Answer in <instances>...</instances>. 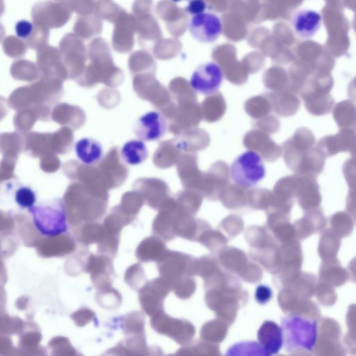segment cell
I'll return each instance as SVG.
<instances>
[{"mask_svg": "<svg viewBox=\"0 0 356 356\" xmlns=\"http://www.w3.org/2000/svg\"><path fill=\"white\" fill-rule=\"evenodd\" d=\"M33 29L32 23L26 19L18 21L15 26V34L21 39L29 38L32 33Z\"/></svg>", "mask_w": 356, "mask_h": 356, "instance_id": "obj_35", "label": "cell"}, {"mask_svg": "<svg viewBox=\"0 0 356 356\" xmlns=\"http://www.w3.org/2000/svg\"><path fill=\"white\" fill-rule=\"evenodd\" d=\"M223 80L221 67L213 62L200 65L193 72L190 84L193 90L203 95L218 92Z\"/></svg>", "mask_w": 356, "mask_h": 356, "instance_id": "obj_6", "label": "cell"}, {"mask_svg": "<svg viewBox=\"0 0 356 356\" xmlns=\"http://www.w3.org/2000/svg\"><path fill=\"white\" fill-rule=\"evenodd\" d=\"M273 111L282 117L295 115L300 106V101L296 93L288 88L267 93Z\"/></svg>", "mask_w": 356, "mask_h": 356, "instance_id": "obj_14", "label": "cell"}, {"mask_svg": "<svg viewBox=\"0 0 356 356\" xmlns=\"http://www.w3.org/2000/svg\"><path fill=\"white\" fill-rule=\"evenodd\" d=\"M230 175L236 184L248 188L254 187L266 175L261 156L252 150L241 154L233 161Z\"/></svg>", "mask_w": 356, "mask_h": 356, "instance_id": "obj_4", "label": "cell"}, {"mask_svg": "<svg viewBox=\"0 0 356 356\" xmlns=\"http://www.w3.org/2000/svg\"><path fill=\"white\" fill-rule=\"evenodd\" d=\"M165 117L157 111H149L140 116L135 122L134 131L143 141H155L165 133Z\"/></svg>", "mask_w": 356, "mask_h": 356, "instance_id": "obj_10", "label": "cell"}, {"mask_svg": "<svg viewBox=\"0 0 356 356\" xmlns=\"http://www.w3.org/2000/svg\"><path fill=\"white\" fill-rule=\"evenodd\" d=\"M253 127L268 134H274L280 130V122L275 115L270 114L262 118L254 120Z\"/></svg>", "mask_w": 356, "mask_h": 356, "instance_id": "obj_32", "label": "cell"}, {"mask_svg": "<svg viewBox=\"0 0 356 356\" xmlns=\"http://www.w3.org/2000/svg\"><path fill=\"white\" fill-rule=\"evenodd\" d=\"M273 198V192L266 188L248 189V204L256 209H268Z\"/></svg>", "mask_w": 356, "mask_h": 356, "instance_id": "obj_29", "label": "cell"}, {"mask_svg": "<svg viewBox=\"0 0 356 356\" xmlns=\"http://www.w3.org/2000/svg\"><path fill=\"white\" fill-rule=\"evenodd\" d=\"M286 166L298 175L316 177L323 170L326 157L316 145L312 131L297 129L282 146Z\"/></svg>", "mask_w": 356, "mask_h": 356, "instance_id": "obj_1", "label": "cell"}, {"mask_svg": "<svg viewBox=\"0 0 356 356\" xmlns=\"http://www.w3.org/2000/svg\"><path fill=\"white\" fill-rule=\"evenodd\" d=\"M283 343L288 351L314 350L318 339V324L315 320L292 314L282 320Z\"/></svg>", "mask_w": 356, "mask_h": 356, "instance_id": "obj_2", "label": "cell"}, {"mask_svg": "<svg viewBox=\"0 0 356 356\" xmlns=\"http://www.w3.org/2000/svg\"><path fill=\"white\" fill-rule=\"evenodd\" d=\"M342 171L350 188L356 185V159L350 158L343 164Z\"/></svg>", "mask_w": 356, "mask_h": 356, "instance_id": "obj_34", "label": "cell"}, {"mask_svg": "<svg viewBox=\"0 0 356 356\" xmlns=\"http://www.w3.org/2000/svg\"><path fill=\"white\" fill-rule=\"evenodd\" d=\"M148 156V151L143 140L133 139L127 141L120 149V157L130 165H138L143 163Z\"/></svg>", "mask_w": 356, "mask_h": 356, "instance_id": "obj_21", "label": "cell"}, {"mask_svg": "<svg viewBox=\"0 0 356 356\" xmlns=\"http://www.w3.org/2000/svg\"><path fill=\"white\" fill-rule=\"evenodd\" d=\"M206 8L207 3L204 0H188L185 10L191 15H196L204 13Z\"/></svg>", "mask_w": 356, "mask_h": 356, "instance_id": "obj_36", "label": "cell"}, {"mask_svg": "<svg viewBox=\"0 0 356 356\" xmlns=\"http://www.w3.org/2000/svg\"><path fill=\"white\" fill-rule=\"evenodd\" d=\"M239 351H248L247 355L251 352V355H266L261 346L255 342L237 343L230 348L227 355H236Z\"/></svg>", "mask_w": 356, "mask_h": 356, "instance_id": "obj_33", "label": "cell"}, {"mask_svg": "<svg viewBox=\"0 0 356 356\" xmlns=\"http://www.w3.org/2000/svg\"><path fill=\"white\" fill-rule=\"evenodd\" d=\"M203 196L197 191L186 189L179 191L175 196L177 210L186 216L195 214L200 209Z\"/></svg>", "mask_w": 356, "mask_h": 356, "instance_id": "obj_23", "label": "cell"}, {"mask_svg": "<svg viewBox=\"0 0 356 356\" xmlns=\"http://www.w3.org/2000/svg\"><path fill=\"white\" fill-rule=\"evenodd\" d=\"M334 103V100L330 94L304 102L307 111L316 116L328 114L333 108Z\"/></svg>", "mask_w": 356, "mask_h": 356, "instance_id": "obj_28", "label": "cell"}, {"mask_svg": "<svg viewBox=\"0 0 356 356\" xmlns=\"http://www.w3.org/2000/svg\"><path fill=\"white\" fill-rule=\"evenodd\" d=\"M182 152L175 138L164 141L155 154L154 162L161 168H170L177 164Z\"/></svg>", "mask_w": 356, "mask_h": 356, "instance_id": "obj_19", "label": "cell"}, {"mask_svg": "<svg viewBox=\"0 0 356 356\" xmlns=\"http://www.w3.org/2000/svg\"><path fill=\"white\" fill-rule=\"evenodd\" d=\"M322 24L321 15L312 9H299L291 17V25L295 33L302 39L312 38Z\"/></svg>", "mask_w": 356, "mask_h": 356, "instance_id": "obj_13", "label": "cell"}, {"mask_svg": "<svg viewBox=\"0 0 356 356\" xmlns=\"http://www.w3.org/2000/svg\"><path fill=\"white\" fill-rule=\"evenodd\" d=\"M178 146L183 152L196 153L206 149L210 143L209 134L200 128L185 130L176 136Z\"/></svg>", "mask_w": 356, "mask_h": 356, "instance_id": "obj_16", "label": "cell"}, {"mask_svg": "<svg viewBox=\"0 0 356 356\" xmlns=\"http://www.w3.org/2000/svg\"><path fill=\"white\" fill-rule=\"evenodd\" d=\"M169 90L175 102L197 101V95L190 83L181 78L173 80L169 85Z\"/></svg>", "mask_w": 356, "mask_h": 356, "instance_id": "obj_27", "label": "cell"}, {"mask_svg": "<svg viewBox=\"0 0 356 356\" xmlns=\"http://www.w3.org/2000/svg\"><path fill=\"white\" fill-rule=\"evenodd\" d=\"M246 113L254 120L271 114L273 106L267 93L252 97L244 104Z\"/></svg>", "mask_w": 356, "mask_h": 356, "instance_id": "obj_25", "label": "cell"}, {"mask_svg": "<svg viewBox=\"0 0 356 356\" xmlns=\"http://www.w3.org/2000/svg\"><path fill=\"white\" fill-rule=\"evenodd\" d=\"M230 168L222 161L214 162L208 171L204 172L199 193L211 200H217L223 189L229 184Z\"/></svg>", "mask_w": 356, "mask_h": 356, "instance_id": "obj_5", "label": "cell"}, {"mask_svg": "<svg viewBox=\"0 0 356 356\" xmlns=\"http://www.w3.org/2000/svg\"><path fill=\"white\" fill-rule=\"evenodd\" d=\"M350 193L352 195H354L356 197V185L350 188Z\"/></svg>", "mask_w": 356, "mask_h": 356, "instance_id": "obj_39", "label": "cell"}, {"mask_svg": "<svg viewBox=\"0 0 356 356\" xmlns=\"http://www.w3.org/2000/svg\"><path fill=\"white\" fill-rule=\"evenodd\" d=\"M257 337L266 355L277 353L283 345L282 330L273 321H265L258 331Z\"/></svg>", "mask_w": 356, "mask_h": 356, "instance_id": "obj_15", "label": "cell"}, {"mask_svg": "<svg viewBox=\"0 0 356 356\" xmlns=\"http://www.w3.org/2000/svg\"><path fill=\"white\" fill-rule=\"evenodd\" d=\"M272 297V291L267 286L260 285L257 288L255 298L260 304H264L269 301Z\"/></svg>", "mask_w": 356, "mask_h": 356, "instance_id": "obj_37", "label": "cell"}, {"mask_svg": "<svg viewBox=\"0 0 356 356\" xmlns=\"http://www.w3.org/2000/svg\"><path fill=\"white\" fill-rule=\"evenodd\" d=\"M176 111L169 124L170 131L177 136L181 132L195 128L200 123L202 115L197 101L176 102Z\"/></svg>", "mask_w": 356, "mask_h": 356, "instance_id": "obj_8", "label": "cell"}, {"mask_svg": "<svg viewBox=\"0 0 356 356\" xmlns=\"http://www.w3.org/2000/svg\"><path fill=\"white\" fill-rule=\"evenodd\" d=\"M349 153L351 158L356 159V141Z\"/></svg>", "mask_w": 356, "mask_h": 356, "instance_id": "obj_38", "label": "cell"}, {"mask_svg": "<svg viewBox=\"0 0 356 356\" xmlns=\"http://www.w3.org/2000/svg\"><path fill=\"white\" fill-rule=\"evenodd\" d=\"M171 1H172L175 3H177V2H179V1H181L182 0H171Z\"/></svg>", "mask_w": 356, "mask_h": 356, "instance_id": "obj_40", "label": "cell"}, {"mask_svg": "<svg viewBox=\"0 0 356 356\" xmlns=\"http://www.w3.org/2000/svg\"><path fill=\"white\" fill-rule=\"evenodd\" d=\"M202 119L207 122L220 120L226 111V102L220 92L207 96L200 104Z\"/></svg>", "mask_w": 356, "mask_h": 356, "instance_id": "obj_18", "label": "cell"}, {"mask_svg": "<svg viewBox=\"0 0 356 356\" xmlns=\"http://www.w3.org/2000/svg\"><path fill=\"white\" fill-rule=\"evenodd\" d=\"M176 166L179 177L184 188L199 193L204 172L198 168L196 154L182 152Z\"/></svg>", "mask_w": 356, "mask_h": 356, "instance_id": "obj_12", "label": "cell"}, {"mask_svg": "<svg viewBox=\"0 0 356 356\" xmlns=\"http://www.w3.org/2000/svg\"><path fill=\"white\" fill-rule=\"evenodd\" d=\"M248 188L236 184H228L219 195V200L228 209H237L248 204Z\"/></svg>", "mask_w": 356, "mask_h": 356, "instance_id": "obj_22", "label": "cell"}, {"mask_svg": "<svg viewBox=\"0 0 356 356\" xmlns=\"http://www.w3.org/2000/svg\"><path fill=\"white\" fill-rule=\"evenodd\" d=\"M227 333L226 323L213 320L205 324L202 329V338L214 342L221 341Z\"/></svg>", "mask_w": 356, "mask_h": 356, "instance_id": "obj_30", "label": "cell"}, {"mask_svg": "<svg viewBox=\"0 0 356 356\" xmlns=\"http://www.w3.org/2000/svg\"><path fill=\"white\" fill-rule=\"evenodd\" d=\"M188 29L195 40L202 43H210L216 41L220 35L222 23L217 15L204 12L191 19Z\"/></svg>", "mask_w": 356, "mask_h": 356, "instance_id": "obj_7", "label": "cell"}, {"mask_svg": "<svg viewBox=\"0 0 356 356\" xmlns=\"http://www.w3.org/2000/svg\"><path fill=\"white\" fill-rule=\"evenodd\" d=\"M29 211L41 234L54 236L67 231L65 211L60 198L44 200L31 207Z\"/></svg>", "mask_w": 356, "mask_h": 356, "instance_id": "obj_3", "label": "cell"}, {"mask_svg": "<svg viewBox=\"0 0 356 356\" xmlns=\"http://www.w3.org/2000/svg\"><path fill=\"white\" fill-rule=\"evenodd\" d=\"M298 177L296 193L300 201L302 202L318 201L320 199V193L317 177L309 175H298Z\"/></svg>", "mask_w": 356, "mask_h": 356, "instance_id": "obj_26", "label": "cell"}, {"mask_svg": "<svg viewBox=\"0 0 356 356\" xmlns=\"http://www.w3.org/2000/svg\"><path fill=\"white\" fill-rule=\"evenodd\" d=\"M15 200L20 207L29 209L35 205L36 195L31 187L20 185L15 191Z\"/></svg>", "mask_w": 356, "mask_h": 356, "instance_id": "obj_31", "label": "cell"}, {"mask_svg": "<svg viewBox=\"0 0 356 356\" xmlns=\"http://www.w3.org/2000/svg\"><path fill=\"white\" fill-rule=\"evenodd\" d=\"M243 143L246 149L256 152L269 162L278 159L282 153L280 145H277L268 134L257 129L250 130L245 134Z\"/></svg>", "mask_w": 356, "mask_h": 356, "instance_id": "obj_9", "label": "cell"}, {"mask_svg": "<svg viewBox=\"0 0 356 356\" xmlns=\"http://www.w3.org/2000/svg\"><path fill=\"white\" fill-rule=\"evenodd\" d=\"M332 117L340 129L356 128V104L352 99L341 101L332 108Z\"/></svg>", "mask_w": 356, "mask_h": 356, "instance_id": "obj_20", "label": "cell"}, {"mask_svg": "<svg viewBox=\"0 0 356 356\" xmlns=\"http://www.w3.org/2000/svg\"><path fill=\"white\" fill-rule=\"evenodd\" d=\"M76 156L85 165L97 163L103 157V147L101 143L91 138H82L74 145Z\"/></svg>", "mask_w": 356, "mask_h": 356, "instance_id": "obj_17", "label": "cell"}, {"mask_svg": "<svg viewBox=\"0 0 356 356\" xmlns=\"http://www.w3.org/2000/svg\"><path fill=\"white\" fill-rule=\"evenodd\" d=\"M356 141V128H342L334 135L321 138L316 146L325 157L339 152H350Z\"/></svg>", "mask_w": 356, "mask_h": 356, "instance_id": "obj_11", "label": "cell"}, {"mask_svg": "<svg viewBox=\"0 0 356 356\" xmlns=\"http://www.w3.org/2000/svg\"><path fill=\"white\" fill-rule=\"evenodd\" d=\"M333 86L331 77L320 76L306 83L299 94L304 102L329 95Z\"/></svg>", "mask_w": 356, "mask_h": 356, "instance_id": "obj_24", "label": "cell"}]
</instances>
